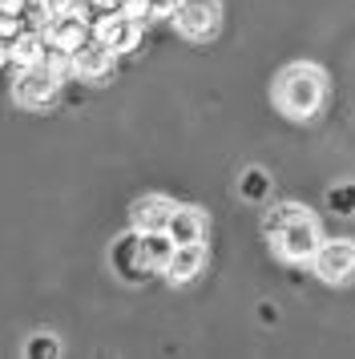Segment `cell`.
I'll list each match as a JSON object with an SVG mask.
<instances>
[{
	"mask_svg": "<svg viewBox=\"0 0 355 359\" xmlns=\"http://www.w3.org/2000/svg\"><path fill=\"white\" fill-rule=\"evenodd\" d=\"M323 97H327V81L315 65H290L279 77V105L287 117H315L319 114Z\"/></svg>",
	"mask_w": 355,
	"mask_h": 359,
	"instance_id": "1",
	"label": "cell"
},
{
	"mask_svg": "<svg viewBox=\"0 0 355 359\" xmlns=\"http://www.w3.org/2000/svg\"><path fill=\"white\" fill-rule=\"evenodd\" d=\"M57 89H61V69L53 65V61L25 65L20 77H16V101L20 105H32V109L48 105V101L57 97Z\"/></svg>",
	"mask_w": 355,
	"mask_h": 359,
	"instance_id": "2",
	"label": "cell"
},
{
	"mask_svg": "<svg viewBox=\"0 0 355 359\" xmlns=\"http://www.w3.org/2000/svg\"><path fill=\"white\" fill-rule=\"evenodd\" d=\"M274 246L287 262H311L315 250H319V226L311 214H295L287 226L274 234Z\"/></svg>",
	"mask_w": 355,
	"mask_h": 359,
	"instance_id": "3",
	"label": "cell"
},
{
	"mask_svg": "<svg viewBox=\"0 0 355 359\" xmlns=\"http://www.w3.org/2000/svg\"><path fill=\"white\" fill-rule=\"evenodd\" d=\"M174 25H178V33H186L190 41H206L222 25V4L218 0H178Z\"/></svg>",
	"mask_w": 355,
	"mask_h": 359,
	"instance_id": "4",
	"label": "cell"
},
{
	"mask_svg": "<svg viewBox=\"0 0 355 359\" xmlns=\"http://www.w3.org/2000/svg\"><path fill=\"white\" fill-rule=\"evenodd\" d=\"M311 266L323 283H347L355 275V243H347V238L343 243H319Z\"/></svg>",
	"mask_w": 355,
	"mask_h": 359,
	"instance_id": "5",
	"label": "cell"
},
{
	"mask_svg": "<svg viewBox=\"0 0 355 359\" xmlns=\"http://www.w3.org/2000/svg\"><path fill=\"white\" fill-rule=\"evenodd\" d=\"M138 33H142V25L133 17H126V13H105V17H97V25H93V36L113 53H129L138 45Z\"/></svg>",
	"mask_w": 355,
	"mask_h": 359,
	"instance_id": "6",
	"label": "cell"
},
{
	"mask_svg": "<svg viewBox=\"0 0 355 359\" xmlns=\"http://www.w3.org/2000/svg\"><path fill=\"white\" fill-rule=\"evenodd\" d=\"M113 57H117V53L105 49L97 36H89L85 45H77V49L69 53V69H73L77 77H85V81H101L113 69Z\"/></svg>",
	"mask_w": 355,
	"mask_h": 359,
	"instance_id": "7",
	"label": "cell"
},
{
	"mask_svg": "<svg viewBox=\"0 0 355 359\" xmlns=\"http://www.w3.org/2000/svg\"><path fill=\"white\" fill-rule=\"evenodd\" d=\"M202 262H206V250H202V243H186V246H174L170 250V259H166V275H170V283H190L198 271H202Z\"/></svg>",
	"mask_w": 355,
	"mask_h": 359,
	"instance_id": "8",
	"label": "cell"
},
{
	"mask_svg": "<svg viewBox=\"0 0 355 359\" xmlns=\"http://www.w3.org/2000/svg\"><path fill=\"white\" fill-rule=\"evenodd\" d=\"M170 214H174V202L161 194H149L133 206V230L138 234H149V230H166L170 226Z\"/></svg>",
	"mask_w": 355,
	"mask_h": 359,
	"instance_id": "9",
	"label": "cell"
},
{
	"mask_svg": "<svg viewBox=\"0 0 355 359\" xmlns=\"http://www.w3.org/2000/svg\"><path fill=\"white\" fill-rule=\"evenodd\" d=\"M166 234L174 238V246L202 243V234H206V218H202L198 210H190V206H174V214H170V226H166Z\"/></svg>",
	"mask_w": 355,
	"mask_h": 359,
	"instance_id": "10",
	"label": "cell"
},
{
	"mask_svg": "<svg viewBox=\"0 0 355 359\" xmlns=\"http://www.w3.org/2000/svg\"><path fill=\"white\" fill-rule=\"evenodd\" d=\"M8 53H13V65H36V61H45V33L41 29H25V33L16 36L13 45H8Z\"/></svg>",
	"mask_w": 355,
	"mask_h": 359,
	"instance_id": "11",
	"label": "cell"
},
{
	"mask_svg": "<svg viewBox=\"0 0 355 359\" xmlns=\"http://www.w3.org/2000/svg\"><path fill=\"white\" fill-rule=\"evenodd\" d=\"M138 250H142V262H145V271L149 266H166V259H170V250H174V238L166 234V230H149V234H142L138 238Z\"/></svg>",
	"mask_w": 355,
	"mask_h": 359,
	"instance_id": "12",
	"label": "cell"
},
{
	"mask_svg": "<svg viewBox=\"0 0 355 359\" xmlns=\"http://www.w3.org/2000/svg\"><path fill=\"white\" fill-rule=\"evenodd\" d=\"M295 214H303V206H295V202H283V206H274V210L267 214V222H262V226H267V234H279V230L287 226Z\"/></svg>",
	"mask_w": 355,
	"mask_h": 359,
	"instance_id": "13",
	"label": "cell"
},
{
	"mask_svg": "<svg viewBox=\"0 0 355 359\" xmlns=\"http://www.w3.org/2000/svg\"><path fill=\"white\" fill-rule=\"evenodd\" d=\"M29 355H57V343L45 339V335H36V343H29Z\"/></svg>",
	"mask_w": 355,
	"mask_h": 359,
	"instance_id": "14",
	"label": "cell"
},
{
	"mask_svg": "<svg viewBox=\"0 0 355 359\" xmlns=\"http://www.w3.org/2000/svg\"><path fill=\"white\" fill-rule=\"evenodd\" d=\"M246 194H262V174H250V182H246Z\"/></svg>",
	"mask_w": 355,
	"mask_h": 359,
	"instance_id": "15",
	"label": "cell"
},
{
	"mask_svg": "<svg viewBox=\"0 0 355 359\" xmlns=\"http://www.w3.org/2000/svg\"><path fill=\"white\" fill-rule=\"evenodd\" d=\"M8 61H13V53H8V41H0V69L8 65Z\"/></svg>",
	"mask_w": 355,
	"mask_h": 359,
	"instance_id": "16",
	"label": "cell"
},
{
	"mask_svg": "<svg viewBox=\"0 0 355 359\" xmlns=\"http://www.w3.org/2000/svg\"><path fill=\"white\" fill-rule=\"evenodd\" d=\"M149 4H154V13H166V8H174L178 0H149Z\"/></svg>",
	"mask_w": 355,
	"mask_h": 359,
	"instance_id": "17",
	"label": "cell"
}]
</instances>
